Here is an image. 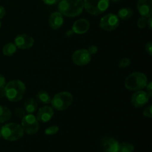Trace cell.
Masks as SVG:
<instances>
[{"instance_id": "cell-1", "label": "cell", "mask_w": 152, "mask_h": 152, "mask_svg": "<svg viewBox=\"0 0 152 152\" xmlns=\"http://www.w3.org/2000/svg\"><path fill=\"white\" fill-rule=\"evenodd\" d=\"M59 13L67 17H76L81 14L84 9L83 0H60L58 4Z\"/></svg>"}, {"instance_id": "cell-2", "label": "cell", "mask_w": 152, "mask_h": 152, "mask_svg": "<svg viewBox=\"0 0 152 152\" xmlns=\"http://www.w3.org/2000/svg\"><path fill=\"white\" fill-rule=\"evenodd\" d=\"M25 91L26 86L21 80H11L4 86L5 96L11 102L20 101L25 95Z\"/></svg>"}, {"instance_id": "cell-3", "label": "cell", "mask_w": 152, "mask_h": 152, "mask_svg": "<svg viewBox=\"0 0 152 152\" xmlns=\"http://www.w3.org/2000/svg\"><path fill=\"white\" fill-rule=\"evenodd\" d=\"M148 83L146 76L140 72H134L129 74L125 81V86L129 91H140L145 88Z\"/></svg>"}, {"instance_id": "cell-4", "label": "cell", "mask_w": 152, "mask_h": 152, "mask_svg": "<svg viewBox=\"0 0 152 152\" xmlns=\"http://www.w3.org/2000/svg\"><path fill=\"white\" fill-rule=\"evenodd\" d=\"M1 135L4 140L8 141H16L20 140L24 135V130L20 125L10 123L2 126L0 130Z\"/></svg>"}, {"instance_id": "cell-5", "label": "cell", "mask_w": 152, "mask_h": 152, "mask_svg": "<svg viewBox=\"0 0 152 152\" xmlns=\"http://www.w3.org/2000/svg\"><path fill=\"white\" fill-rule=\"evenodd\" d=\"M72 102V94L68 91H62L56 94L50 101L52 108L59 111L66 110L71 106Z\"/></svg>"}, {"instance_id": "cell-6", "label": "cell", "mask_w": 152, "mask_h": 152, "mask_svg": "<svg viewBox=\"0 0 152 152\" xmlns=\"http://www.w3.org/2000/svg\"><path fill=\"white\" fill-rule=\"evenodd\" d=\"M110 0H84V8L91 15H99L106 11Z\"/></svg>"}, {"instance_id": "cell-7", "label": "cell", "mask_w": 152, "mask_h": 152, "mask_svg": "<svg viewBox=\"0 0 152 152\" xmlns=\"http://www.w3.org/2000/svg\"><path fill=\"white\" fill-rule=\"evenodd\" d=\"M22 128L24 132L28 134L33 135L38 132L39 129V124L37 117L33 114H26L22 118Z\"/></svg>"}, {"instance_id": "cell-8", "label": "cell", "mask_w": 152, "mask_h": 152, "mask_svg": "<svg viewBox=\"0 0 152 152\" xmlns=\"http://www.w3.org/2000/svg\"><path fill=\"white\" fill-rule=\"evenodd\" d=\"M120 25V19L114 13H108L100 19L99 28L106 31H113Z\"/></svg>"}, {"instance_id": "cell-9", "label": "cell", "mask_w": 152, "mask_h": 152, "mask_svg": "<svg viewBox=\"0 0 152 152\" xmlns=\"http://www.w3.org/2000/svg\"><path fill=\"white\" fill-rule=\"evenodd\" d=\"M91 59V55L86 49H80L73 53L72 61L75 65L78 66L86 65L90 62Z\"/></svg>"}, {"instance_id": "cell-10", "label": "cell", "mask_w": 152, "mask_h": 152, "mask_svg": "<svg viewBox=\"0 0 152 152\" xmlns=\"http://www.w3.org/2000/svg\"><path fill=\"white\" fill-rule=\"evenodd\" d=\"M150 96L144 91H137L132 96V103L135 108H142L148 103Z\"/></svg>"}, {"instance_id": "cell-11", "label": "cell", "mask_w": 152, "mask_h": 152, "mask_svg": "<svg viewBox=\"0 0 152 152\" xmlns=\"http://www.w3.org/2000/svg\"><path fill=\"white\" fill-rule=\"evenodd\" d=\"M15 45L16 48L19 49H29L34 45V39L32 37L28 34H19L15 38Z\"/></svg>"}, {"instance_id": "cell-12", "label": "cell", "mask_w": 152, "mask_h": 152, "mask_svg": "<svg viewBox=\"0 0 152 152\" xmlns=\"http://www.w3.org/2000/svg\"><path fill=\"white\" fill-rule=\"evenodd\" d=\"M101 146L104 152H118L120 142L114 138L105 137L101 140Z\"/></svg>"}, {"instance_id": "cell-13", "label": "cell", "mask_w": 152, "mask_h": 152, "mask_svg": "<svg viewBox=\"0 0 152 152\" xmlns=\"http://www.w3.org/2000/svg\"><path fill=\"white\" fill-rule=\"evenodd\" d=\"M137 8L140 14L144 17H151L152 15V0H138Z\"/></svg>"}, {"instance_id": "cell-14", "label": "cell", "mask_w": 152, "mask_h": 152, "mask_svg": "<svg viewBox=\"0 0 152 152\" xmlns=\"http://www.w3.org/2000/svg\"><path fill=\"white\" fill-rule=\"evenodd\" d=\"M53 114H54L53 108L48 105H45V106H43L42 108H39L37 112V119L39 122L47 123L53 118Z\"/></svg>"}, {"instance_id": "cell-15", "label": "cell", "mask_w": 152, "mask_h": 152, "mask_svg": "<svg viewBox=\"0 0 152 152\" xmlns=\"http://www.w3.org/2000/svg\"><path fill=\"white\" fill-rule=\"evenodd\" d=\"M90 28V23L86 19H80L76 21L72 26L73 33L76 34H84Z\"/></svg>"}, {"instance_id": "cell-16", "label": "cell", "mask_w": 152, "mask_h": 152, "mask_svg": "<svg viewBox=\"0 0 152 152\" xmlns=\"http://www.w3.org/2000/svg\"><path fill=\"white\" fill-rule=\"evenodd\" d=\"M49 25L53 30L59 29L63 25V16L59 12H54L49 17Z\"/></svg>"}, {"instance_id": "cell-17", "label": "cell", "mask_w": 152, "mask_h": 152, "mask_svg": "<svg viewBox=\"0 0 152 152\" xmlns=\"http://www.w3.org/2000/svg\"><path fill=\"white\" fill-rule=\"evenodd\" d=\"M24 107H25V110L27 113L32 114L37 110L38 104L35 99H34L33 98H30L28 100L25 101L24 103Z\"/></svg>"}, {"instance_id": "cell-18", "label": "cell", "mask_w": 152, "mask_h": 152, "mask_svg": "<svg viewBox=\"0 0 152 152\" xmlns=\"http://www.w3.org/2000/svg\"><path fill=\"white\" fill-rule=\"evenodd\" d=\"M134 14V11L130 7H123L119 10L117 16L119 19H123V20H127L132 17Z\"/></svg>"}, {"instance_id": "cell-19", "label": "cell", "mask_w": 152, "mask_h": 152, "mask_svg": "<svg viewBox=\"0 0 152 152\" xmlns=\"http://www.w3.org/2000/svg\"><path fill=\"white\" fill-rule=\"evenodd\" d=\"M11 115V111L8 108L0 105V123H4L10 120Z\"/></svg>"}, {"instance_id": "cell-20", "label": "cell", "mask_w": 152, "mask_h": 152, "mask_svg": "<svg viewBox=\"0 0 152 152\" xmlns=\"http://www.w3.org/2000/svg\"><path fill=\"white\" fill-rule=\"evenodd\" d=\"M16 49H17V48H16V45L11 42L7 43V44L4 45L3 46L2 53L3 54L5 55V56H10L16 53Z\"/></svg>"}, {"instance_id": "cell-21", "label": "cell", "mask_w": 152, "mask_h": 152, "mask_svg": "<svg viewBox=\"0 0 152 152\" xmlns=\"http://www.w3.org/2000/svg\"><path fill=\"white\" fill-rule=\"evenodd\" d=\"M37 99L43 104H49L50 103V101H51L50 95L45 91H39L37 94Z\"/></svg>"}, {"instance_id": "cell-22", "label": "cell", "mask_w": 152, "mask_h": 152, "mask_svg": "<svg viewBox=\"0 0 152 152\" xmlns=\"http://www.w3.org/2000/svg\"><path fill=\"white\" fill-rule=\"evenodd\" d=\"M134 146L130 142H124L120 143L118 152H134Z\"/></svg>"}, {"instance_id": "cell-23", "label": "cell", "mask_w": 152, "mask_h": 152, "mask_svg": "<svg viewBox=\"0 0 152 152\" xmlns=\"http://www.w3.org/2000/svg\"><path fill=\"white\" fill-rule=\"evenodd\" d=\"M58 131H59V127L57 126H52L45 129V134L47 135H53L56 134Z\"/></svg>"}, {"instance_id": "cell-24", "label": "cell", "mask_w": 152, "mask_h": 152, "mask_svg": "<svg viewBox=\"0 0 152 152\" xmlns=\"http://www.w3.org/2000/svg\"><path fill=\"white\" fill-rule=\"evenodd\" d=\"M147 20H148V18L141 16L137 20L138 28H140V29H144L147 26Z\"/></svg>"}, {"instance_id": "cell-25", "label": "cell", "mask_w": 152, "mask_h": 152, "mask_svg": "<svg viewBox=\"0 0 152 152\" xmlns=\"http://www.w3.org/2000/svg\"><path fill=\"white\" fill-rule=\"evenodd\" d=\"M131 64V60L128 58H123L119 62V67L120 68H126L129 66Z\"/></svg>"}, {"instance_id": "cell-26", "label": "cell", "mask_w": 152, "mask_h": 152, "mask_svg": "<svg viewBox=\"0 0 152 152\" xmlns=\"http://www.w3.org/2000/svg\"><path fill=\"white\" fill-rule=\"evenodd\" d=\"M15 114L19 118H22L26 115V111L25 109L22 108H16L15 109Z\"/></svg>"}, {"instance_id": "cell-27", "label": "cell", "mask_w": 152, "mask_h": 152, "mask_svg": "<svg viewBox=\"0 0 152 152\" xmlns=\"http://www.w3.org/2000/svg\"><path fill=\"white\" fill-rule=\"evenodd\" d=\"M143 115L148 118H151L152 117V106L151 105H148L143 111Z\"/></svg>"}, {"instance_id": "cell-28", "label": "cell", "mask_w": 152, "mask_h": 152, "mask_svg": "<svg viewBox=\"0 0 152 152\" xmlns=\"http://www.w3.org/2000/svg\"><path fill=\"white\" fill-rule=\"evenodd\" d=\"M145 51H146V53H148L149 56H151L152 55V43H151V42H148V43H146V44H145Z\"/></svg>"}, {"instance_id": "cell-29", "label": "cell", "mask_w": 152, "mask_h": 152, "mask_svg": "<svg viewBox=\"0 0 152 152\" xmlns=\"http://www.w3.org/2000/svg\"><path fill=\"white\" fill-rule=\"evenodd\" d=\"M88 52L90 53L91 55L95 54V53H96V52L98 51V48L96 47V45H91L88 48Z\"/></svg>"}, {"instance_id": "cell-30", "label": "cell", "mask_w": 152, "mask_h": 152, "mask_svg": "<svg viewBox=\"0 0 152 152\" xmlns=\"http://www.w3.org/2000/svg\"><path fill=\"white\" fill-rule=\"evenodd\" d=\"M145 87H146V92L148 93V96H149L150 97H152V83L151 82H150L149 83H147Z\"/></svg>"}, {"instance_id": "cell-31", "label": "cell", "mask_w": 152, "mask_h": 152, "mask_svg": "<svg viewBox=\"0 0 152 152\" xmlns=\"http://www.w3.org/2000/svg\"><path fill=\"white\" fill-rule=\"evenodd\" d=\"M42 1L45 4H48V5H53L59 2L60 0H42Z\"/></svg>"}, {"instance_id": "cell-32", "label": "cell", "mask_w": 152, "mask_h": 152, "mask_svg": "<svg viewBox=\"0 0 152 152\" xmlns=\"http://www.w3.org/2000/svg\"><path fill=\"white\" fill-rule=\"evenodd\" d=\"M6 85V80L4 78V77L1 74H0V88H4Z\"/></svg>"}, {"instance_id": "cell-33", "label": "cell", "mask_w": 152, "mask_h": 152, "mask_svg": "<svg viewBox=\"0 0 152 152\" xmlns=\"http://www.w3.org/2000/svg\"><path fill=\"white\" fill-rule=\"evenodd\" d=\"M5 13H6L5 8H4L3 6H0V19L4 18V16H5Z\"/></svg>"}, {"instance_id": "cell-34", "label": "cell", "mask_w": 152, "mask_h": 152, "mask_svg": "<svg viewBox=\"0 0 152 152\" xmlns=\"http://www.w3.org/2000/svg\"><path fill=\"white\" fill-rule=\"evenodd\" d=\"M151 22H152V19L151 17H148V19L147 20V26H148V29L151 30Z\"/></svg>"}, {"instance_id": "cell-35", "label": "cell", "mask_w": 152, "mask_h": 152, "mask_svg": "<svg viewBox=\"0 0 152 152\" xmlns=\"http://www.w3.org/2000/svg\"><path fill=\"white\" fill-rule=\"evenodd\" d=\"M5 96V91H4V88H0V98H2Z\"/></svg>"}, {"instance_id": "cell-36", "label": "cell", "mask_w": 152, "mask_h": 152, "mask_svg": "<svg viewBox=\"0 0 152 152\" xmlns=\"http://www.w3.org/2000/svg\"><path fill=\"white\" fill-rule=\"evenodd\" d=\"M111 1H114V2H118V1H122V0H111Z\"/></svg>"}, {"instance_id": "cell-37", "label": "cell", "mask_w": 152, "mask_h": 152, "mask_svg": "<svg viewBox=\"0 0 152 152\" xmlns=\"http://www.w3.org/2000/svg\"><path fill=\"white\" fill-rule=\"evenodd\" d=\"M1 22H0V28H1Z\"/></svg>"}, {"instance_id": "cell-38", "label": "cell", "mask_w": 152, "mask_h": 152, "mask_svg": "<svg viewBox=\"0 0 152 152\" xmlns=\"http://www.w3.org/2000/svg\"><path fill=\"white\" fill-rule=\"evenodd\" d=\"M1 137V132H0V137Z\"/></svg>"}]
</instances>
